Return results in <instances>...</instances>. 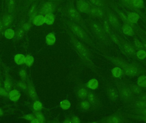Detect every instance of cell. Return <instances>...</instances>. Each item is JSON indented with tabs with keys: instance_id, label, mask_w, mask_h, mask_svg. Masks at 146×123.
Instances as JSON below:
<instances>
[{
	"instance_id": "53",
	"label": "cell",
	"mask_w": 146,
	"mask_h": 123,
	"mask_svg": "<svg viewBox=\"0 0 146 123\" xmlns=\"http://www.w3.org/2000/svg\"><path fill=\"white\" fill-rule=\"evenodd\" d=\"M140 113L143 116H146V109H142L140 111Z\"/></svg>"
},
{
	"instance_id": "43",
	"label": "cell",
	"mask_w": 146,
	"mask_h": 123,
	"mask_svg": "<svg viewBox=\"0 0 146 123\" xmlns=\"http://www.w3.org/2000/svg\"><path fill=\"white\" fill-rule=\"evenodd\" d=\"M8 92L7 90H6L5 89L2 88L0 87V95L4 96V97H6L8 95Z\"/></svg>"
},
{
	"instance_id": "1",
	"label": "cell",
	"mask_w": 146,
	"mask_h": 123,
	"mask_svg": "<svg viewBox=\"0 0 146 123\" xmlns=\"http://www.w3.org/2000/svg\"><path fill=\"white\" fill-rule=\"evenodd\" d=\"M71 38L72 42H73L74 46L78 51L79 52V53L83 56V57L85 58V59H88L89 57V53L84 45L82 44L81 42H80L75 37H72Z\"/></svg>"
},
{
	"instance_id": "39",
	"label": "cell",
	"mask_w": 146,
	"mask_h": 123,
	"mask_svg": "<svg viewBox=\"0 0 146 123\" xmlns=\"http://www.w3.org/2000/svg\"><path fill=\"white\" fill-rule=\"evenodd\" d=\"M81 106L82 108L85 109V110L88 109L90 107L89 103L87 101H83V102H82L81 104Z\"/></svg>"
},
{
	"instance_id": "6",
	"label": "cell",
	"mask_w": 146,
	"mask_h": 123,
	"mask_svg": "<svg viewBox=\"0 0 146 123\" xmlns=\"http://www.w3.org/2000/svg\"><path fill=\"white\" fill-rule=\"evenodd\" d=\"M89 13L94 17H102L104 15V12L102 9L96 6L91 7Z\"/></svg>"
},
{
	"instance_id": "42",
	"label": "cell",
	"mask_w": 146,
	"mask_h": 123,
	"mask_svg": "<svg viewBox=\"0 0 146 123\" xmlns=\"http://www.w3.org/2000/svg\"><path fill=\"white\" fill-rule=\"evenodd\" d=\"M139 87L137 86H133V87H132V89L134 93H136V94H138V93H139L140 92H141V91H142L141 88H140Z\"/></svg>"
},
{
	"instance_id": "38",
	"label": "cell",
	"mask_w": 146,
	"mask_h": 123,
	"mask_svg": "<svg viewBox=\"0 0 146 123\" xmlns=\"http://www.w3.org/2000/svg\"><path fill=\"white\" fill-rule=\"evenodd\" d=\"M90 1L91 4L97 7H100L103 5L100 0H90Z\"/></svg>"
},
{
	"instance_id": "57",
	"label": "cell",
	"mask_w": 146,
	"mask_h": 123,
	"mask_svg": "<svg viewBox=\"0 0 146 123\" xmlns=\"http://www.w3.org/2000/svg\"><path fill=\"white\" fill-rule=\"evenodd\" d=\"M3 25H4L3 24L1 23V22H0V31H1V29H2V28H3Z\"/></svg>"
},
{
	"instance_id": "46",
	"label": "cell",
	"mask_w": 146,
	"mask_h": 123,
	"mask_svg": "<svg viewBox=\"0 0 146 123\" xmlns=\"http://www.w3.org/2000/svg\"><path fill=\"white\" fill-rule=\"evenodd\" d=\"M19 75L22 80H24L26 78V76H27L26 71L24 70H21L19 72Z\"/></svg>"
},
{
	"instance_id": "58",
	"label": "cell",
	"mask_w": 146,
	"mask_h": 123,
	"mask_svg": "<svg viewBox=\"0 0 146 123\" xmlns=\"http://www.w3.org/2000/svg\"><path fill=\"white\" fill-rule=\"evenodd\" d=\"M4 114V112H3V111H2V109H0V116H2Z\"/></svg>"
},
{
	"instance_id": "52",
	"label": "cell",
	"mask_w": 146,
	"mask_h": 123,
	"mask_svg": "<svg viewBox=\"0 0 146 123\" xmlns=\"http://www.w3.org/2000/svg\"><path fill=\"white\" fill-rule=\"evenodd\" d=\"M140 99L141 100H144V101H146V93L143 94L140 96Z\"/></svg>"
},
{
	"instance_id": "49",
	"label": "cell",
	"mask_w": 146,
	"mask_h": 123,
	"mask_svg": "<svg viewBox=\"0 0 146 123\" xmlns=\"http://www.w3.org/2000/svg\"><path fill=\"white\" fill-rule=\"evenodd\" d=\"M71 121L72 123H79L80 122V119L76 116H74L71 118Z\"/></svg>"
},
{
	"instance_id": "23",
	"label": "cell",
	"mask_w": 146,
	"mask_h": 123,
	"mask_svg": "<svg viewBox=\"0 0 146 123\" xmlns=\"http://www.w3.org/2000/svg\"><path fill=\"white\" fill-rule=\"evenodd\" d=\"M28 93L30 97H31L33 99H35L37 97V94L35 89L31 86H30L28 87Z\"/></svg>"
},
{
	"instance_id": "24",
	"label": "cell",
	"mask_w": 146,
	"mask_h": 123,
	"mask_svg": "<svg viewBox=\"0 0 146 123\" xmlns=\"http://www.w3.org/2000/svg\"><path fill=\"white\" fill-rule=\"evenodd\" d=\"M111 72L113 75L115 77H120V76L122 75L123 73L121 69L118 67H116L113 68L111 70Z\"/></svg>"
},
{
	"instance_id": "25",
	"label": "cell",
	"mask_w": 146,
	"mask_h": 123,
	"mask_svg": "<svg viewBox=\"0 0 146 123\" xmlns=\"http://www.w3.org/2000/svg\"><path fill=\"white\" fill-rule=\"evenodd\" d=\"M60 105L62 109L64 110H67L70 107L71 104L70 102L68 100H65L61 102Z\"/></svg>"
},
{
	"instance_id": "34",
	"label": "cell",
	"mask_w": 146,
	"mask_h": 123,
	"mask_svg": "<svg viewBox=\"0 0 146 123\" xmlns=\"http://www.w3.org/2000/svg\"><path fill=\"white\" fill-rule=\"evenodd\" d=\"M33 107L35 111H39L42 108V105L40 102L36 101L33 104Z\"/></svg>"
},
{
	"instance_id": "16",
	"label": "cell",
	"mask_w": 146,
	"mask_h": 123,
	"mask_svg": "<svg viewBox=\"0 0 146 123\" xmlns=\"http://www.w3.org/2000/svg\"><path fill=\"white\" fill-rule=\"evenodd\" d=\"M92 28L96 34L100 36H103L104 32L102 30V28L98 24H92Z\"/></svg>"
},
{
	"instance_id": "48",
	"label": "cell",
	"mask_w": 146,
	"mask_h": 123,
	"mask_svg": "<svg viewBox=\"0 0 146 123\" xmlns=\"http://www.w3.org/2000/svg\"><path fill=\"white\" fill-rule=\"evenodd\" d=\"M104 29L105 30V31L107 33H109L110 32V28L109 25L107 22H105L104 25Z\"/></svg>"
},
{
	"instance_id": "28",
	"label": "cell",
	"mask_w": 146,
	"mask_h": 123,
	"mask_svg": "<svg viewBox=\"0 0 146 123\" xmlns=\"http://www.w3.org/2000/svg\"><path fill=\"white\" fill-rule=\"evenodd\" d=\"M35 118L38 120L39 123H42L44 121V116L42 112L39 111H36L34 112Z\"/></svg>"
},
{
	"instance_id": "45",
	"label": "cell",
	"mask_w": 146,
	"mask_h": 123,
	"mask_svg": "<svg viewBox=\"0 0 146 123\" xmlns=\"http://www.w3.org/2000/svg\"><path fill=\"white\" fill-rule=\"evenodd\" d=\"M23 118H24L25 119L27 120H28V121H32L33 120L35 117V116H33L32 115L29 114V115H27L24 116Z\"/></svg>"
},
{
	"instance_id": "18",
	"label": "cell",
	"mask_w": 146,
	"mask_h": 123,
	"mask_svg": "<svg viewBox=\"0 0 146 123\" xmlns=\"http://www.w3.org/2000/svg\"><path fill=\"white\" fill-rule=\"evenodd\" d=\"M138 84L139 87H146V76L141 75L138 79Z\"/></svg>"
},
{
	"instance_id": "21",
	"label": "cell",
	"mask_w": 146,
	"mask_h": 123,
	"mask_svg": "<svg viewBox=\"0 0 146 123\" xmlns=\"http://www.w3.org/2000/svg\"><path fill=\"white\" fill-rule=\"evenodd\" d=\"M13 17L11 15H8L5 17L3 20V24L5 27H8L11 24L13 21Z\"/></svg>"
},
{
	"instance_id": "60",
	"label": "cell",
	"mask_w": 146,
	"mask_h": 123,
	"mask_svg": "<svg viewBox=\"0 0 146 123\" xmlns=\"http://www.w3.org/2000/svg\"><path fill=\"white\" fill-rule=\"evenodd\" d=\"M64 123H70L71 122V121H66L64 122Z\"/></svg>"
},
{
	"instance_id": "56",
	"label": "cell",
	"mask_w": 146,
	"mask_h": 123,
	"mask_svg": "<svg viewBox=\"0 0 146 123\" xmlns=\"http://www.w3.org/2000/svg\"><path fill=\"white\" fill-rule=\"evenodd\" d=\"M123 1H124L125 2H127L128 3H132V0H123Z\"/></svg>"
},
{
	"instance_id": "35",
	"label": "cell",
	"mask_w": 146,
	"mask_h": 123,
	"mask_svg": "<svg viewBox=\"0 0 146 123\" xmlns=\"http://www.w3.org/2000/svg\"><path fill=\"white\" fill-rule=\"evenodd\" d=\"M120 119L119 118L115 117V116H112L109 117L108 119L107 122L109 123H117L120 122Z\"/></svg>"
},
{
	"instance_id": "62",
	"label": "cell",
	"mask_w": 146,
	"mask_h": 123,
	"mask_svg": "<svg viewBox=\"0 0 146 123\" xmlns=\"http://www.w3.org/2000/svg\"><path fill=\"white\" fill-rule=\"evenodd\" d=\"M144 47H145L146 48V43H145V44H144Z\"/></svg>"
},
{
	"instance_id": "59",
	"label": "cell",
	"mask_w": 146,
	"mask_h": 123,
	"mask_svg": "<svg viewBox=\"0 0 146 123\" xmlns=\"http://www.w3.org/2000/svg\"><path fill=\"white\" fill-rule=\"evenodd\" d=\"M141 118H142V120L143 121H145V122H146V116L143 117H142Z\"/></svg>"
},
{
	"instance_id": "9",
	"label": "cell",
	"mask_w": 146,
	"mask_h": 123,
	"mask_svg": "<svg viewBox=\"0 0 146 123\" xmlns=\"http://www.w3.org/2000/svg\"><path fill=\"white\" fill-rule=\"evenodd\" d=\"M124 73L127 76H133L137 73V68L132 66H125L124 67Z\"/></svg>"
},
{
	"instance_id": "15",
	"label": "cell",
	"mask_w": 146,
	"mask_h": 123,
	"mask_svg": "<svg viewBox=\"0 0 146 123\" xmlns=\"http://www.w3.org/2000/svg\"><path fill=\"white\" fill-rule=\"evenodd\" d=\"M98 81L96 79H92L89 81L87 86L89 88L94 90L98 87Z\"/></svg>"
},
{
	"instance_id": "51",
	"label": "cell",
	"mask_w": 146,
	"mask_h": 123,
	"mask_svg": "<svg viewBox=\"0 0 146 123\" xmlns=\"http://www.w3.org/2000/svg\"><path fill=\"white\" fill-rule=\"evenodd\" d=\"M24 31L22 30H19V31L17 32V35L19 37V38H21L24 35Z\"/></svg>"
},
{
	"instance_id": "8",
	"label": "cell",
	"mask_w": 146,
	"mask_h": 123,
	"mask_svg": "<svg viewBox=\"0 0 146 123\" xmlns=\"http://www.w3.org/2000/svg\"><path fill=\"white\" fill-rule=\"evenodd\" d=\"M8 96L11 101H15L19 99L21 97V94L19 91L16 89H14L9 92Z\"/></svg>"
},
{
	"instance_id": "40",
	"label": "cell",
	"mask_w": 146,
	"mask_h": 123,
	"mask_svg": "<svg viewBox=\"0 0 146 123\" xmlns=\"http://www.w3.org/2000/svg\"><path fill=\"white\" fill-rule=\"evenodd\" d=\"M31 28V24L29 23H26L22 25V28L25 31L29 30Z\"/></svg>"
},
{
	"instance_id": "29",
	"label": "cell",
	"mask_w": 146,
	"mask_h": 123,
	"mask_svg": "<svg viewBox=\"0 0 146 123\" xmlns=\"http://www.w3.org/2000/svg\"><path fill=\"white\" fill-rule=\"evenodd\" d=\"M124 48L125 51L130 54H132L134 53V50L133 49V48H132V47L130 46L128 44H124Z\"/></svg>"
},
{
	"instance_id": "11",
	"label": "cell",
	"mask_w": 146,
	"mask_h": 123,
	"mask_svg": "<svg viewBox=\"0 0 146 123\" xmlns=\"http://www.w3.org/2000/svg\"><path fill=\"white\" fill-rule=\"evenodd\" d=\"M44 22L48 25H52L54 24L55 19V16L52 13H48L45 15Z\"/></svg>"
},
{
	"instance_id": "7",
	"label": "cell",
	"mask_w": 146,
	"mask_h": 123,
	"mask_svg": "<svg viewBox=\"0 0 146 123\" xmlns=\"http://www.w3.org/2000/svg\"><path fill=\"white\" fill-rule=\"evenodd\" d=\"M127 17L129 24L136 23L140 18L139 15L136 13L134 12H131L128 13Z\"/></svg>"
},
{
	"instance_id": "22",
	"label": "cell",
	"mask_w": 146,
	"mask_h": 123,
	"mask_svg": "<svg viewBox=\"0 0 146 123\" xmlns=\"http://www.w3.org/2000/svg\"><path fill=\"white\" fill-rule=\"evenodd\" d=\"M36 8L35 4H34L30 8L29 11V15L30 18L33 20V18L36 16Z\"/></svg>"
},
{
	"instance_id": "5",
	"label": "cell",
	"mask_w": 146,
	"mask_h": 123,
	"mask_svg": "<svg viewBox=\"0 0 146 123\" xmlns=\"http://www.w3.org/2000/svg\"><path fill=\"white\" fill-rule=\"evenodd\" d=\"M76 7L78 11L86 13H89L91 8L90 5L84 0H78Z\"/></svg>"
},
{
	"instance_id": "14",
	"label": "cell",
	"mask_w": 146,
	"mask_h": 123,
	"mask_svg": "<svg viewBox=\"0 0 146 123\" xmlns=\"http://www.w3.org/2000/svg\"><path fill=\"white\" fill-rule=\"evenodd\" d=\"M25 57L24 55L22 54H18L15 56L14 60L17 64L19 65L23 64L24 63Z\"/></svg>"
},
{
	"instance_id": "12",
	"label": "cell",
	"mask_w": 146,
	"mask_h": 123,
	"mask_svg": "<svg viewBox=\"0 0 146 123\" xmlns=\"http://www.w3.org/2000/svg\"><path fill=\"white\" fill-rule=\"evenodd\" d=\"M56 38L55 36L53 33L48 34L46 37V41L47 44L49 45H52L55 43Z\"/></svg>"
},
{
	"instance_id": "44",
	"label": "cell",
	"mask_w": 146,
	"mask_h": 123,
	"mask_svg": "<svg viewBox=\"0 0 146 123\" xmlns=\"http://www.w3.org/2000/svg\"><path fill=\"white\" fill-rule=\"evenodd\" d=\"M135 46L139 49H142L144 48L143 44L139 40H137V39L135 40Z\"/></svg>"
},
{
	"instance_id": "50",
	"label": "cell",
	"mask_w": 146,
	"mask_h": 123,
	"mask_svg": "<svg viewBox=\"0 0 146 123\" xmlns=\"http://www.w3.org/2000/svg\"><path fill=\"white\" fill-rule=\"evenodd\" d=\"M130 92L127 89H124L122 92V94L124 97H127L130 95Z\"/></svg>"
},
{
	"instance_id": "10",
	"label": "cell",
	"mask_w": 146,
	"mask_h": 123,
	"mask_svg": "<svg viewBox=\"0 0 146 123\" xmlns=\"http://www.w3.org/2000/svg\"><path fill=\"white\" fill-rule=\"evenodd\" d=\"M33 22L34 24L36 26H41L45 23L44 15H36L33 18Z\"/></svg>"
},
{
	"instance_id": "63",
	"label": "cell",
	"mask_w": 146,
	"mask_h": 123,
	"mask_svg": "<svg viewBox=\"0 0 146 123\" xmlns=\"http://www.w3.org/2000/svg\"><path fill=\"white\" fill-rule=\"evenodd\" d=\"M32 1H36V0H31Z\"/></svg>"
},
{
	"instance_id": "33",
	"label": "cell",
	"mask_w": 146,
	"mask_h": 123,
	"mask_svg": "<svg viewBox=\"0 0 146 123\" xmlns=\"http://www.w3.org/2000/svg\"><path fill=\"white\" fill-rule=\"evenodd\" d=\"M88 100L91 104H95L96 103L97 100L95 96L92 94H89L88 95Z\"/></svg>"
},
{
	"instance_id": "27",
	"label": "cell",
	"mask_w": 146,
	"mask_h": 123,
	"mask_svg": "<svg viewBox=\"0 0 146 123\" xmlns=\"http://www.w3.org/2000/svg\"><path fill=\"white\" fill-rule=\"evenodd\" d=\"M78 95L82 99H85L88 96V92L87 90L84 88L80 89L78 91Z\"/></svg>"
},
{
	"instance_id": "61",
	"label": "cell",
	"mask_w": 146,
	"mask_h": 123,
	"mask_svg": "<svg viewBox=\"0 0 146 123\" xmlns=\"http://www.w3.org/2000/svg\"><path fill=\"white\" fill-rule=\"evenodd\" d=\"M50 1H58V0H49Z\"/></svg>"
},
{
	"instance_id": "13",
	"label": "cell",
	"mask_w": 146,
	"mask_h": 123,
	"mask_svg": "<svg viewBox=\"0 0 146 123\" xmlns=\"http://www.w3.org/2000/svg\"><path fill=\"white\" fill-rule=\"evenodd\" d=\"M123 32L126 35L132 36L134 34L133 29L128 24H124L122 27Z\"/></svg>"
},
{
	"instance_id": "55",
	"label": "cell",
	"mask_w": 146,
	"mask_h": 123,
	"mask_svg": "<svg viewBox=\"0 0 146 123\" xmlns=\"http://www.w3.org/2000/svg\"><path fill=\"white\" fill-rule=\"evenodd\" d=\"M31 122L32 123H39L38 120L36 118H35L33 120H32V121H31Z\"/></svg>"
},
{
	"instance_id": "37",
	"label": "cell",
	"mask_w": 146,
	"mask_h": 123,
	"mask_svg": "<svg viewBox=\"0 0 146 123\" xmlns=\"http://www.w3.org/2000/svg\"><path fill=\"white\" fill-rule=\"evenodd\" d=\"M119 15L120 16V18H121L123 22H124L125 24H129V22L128 20L127 17L126 16V15L124 14V13L122 12H119Z\"/></svg>"
},
{
	"instance_id": "41",
	"label": "cell",
	"mask_w": 146,
	"mask_h": 123,
	"mask_svg": "<svg viewBox=\"0 0 146 123\" xmlns=\"http://www.w3.org/2000/svg\"><path fill=\"white\" fill-rule=\"evenodd\" d=\"M109 95L110 97L112 99H115L117 97V94L116 92L114 89H111L109 92Z\"/></svg>"
},
{
	"instance_id": "32",
	"label": "cell",
	"mask_w": 146,
	"mask_h": 123,
	"mask_svg": "<svg viewBox=\"0 0 146 123\" xmlns=\"http://www.w3.org/2000/svg\"><path fill=\"white\" fill-rule=\"evenodd\" d=\"M135 105L136 107L139 108H146V101L141 100L137 101V102H136Z\"/></svg>"
},
{
	"instance_id": "64",
	"label": "cell",
	"mask_w": 146,
	"mask_h": 123,
	"mask_svg": "<svg viewBox=\"0 0 146 123\" xmlns=\"http://www.w3.org/2000/svg\"></svg>"
},
{
	"instance_id": "31",
	"label": "cell",
	"mask_w": 146,
	"mask_h": 123,
	"mask_svg": "<svg viewBox=\"0 0 146 123\" xmlns=\"http://www.w3.org/2000/svg\"><path fill=\"white\" fill-rule=\"evenodd\" d=\"M14 7H15L14 0H9L8 6V10L9 13H12L13 12Z\"/></svg>"
},
{
	"instance_id": "47",
	"label": "cell",
	"mask_w": 146,
	"mask_h": 123,
	"mask_svg": "<svg viewBox=\"0 0 146 123\" xmlns=\"http://www.w3.org/2000/svg\"><path fill=\"white\" fill-rule=\"evenodd\" d=\"M111 38L112 39V40H113L114 42H115V43H116L117 44H120V41L118 38V37H117L116 36H115L112 35L111 36Z\"/></svg>"
},
{
	"instance_id": "17",
	"label": "cell",
	"mask_w": 146,
	"mask_h": 123,
	"mask_svg": "<svg viewBox=\"0 0 146 123\" xmlns=\"http://www.w3.org/2000/svg\"><path fill=\"white\" fill-rule=\"evenodd\" d=\"M108 19L109 23L114 27H118V26L119 22L118 19L114 15L110 14L108 16Z\"/></svg>"
},
{
	"instance_id": "19",
	"label": "cell",
	"mask_w": 146,
	"mask_h": 123,
	"mask_svg": "<svg viewBox=\"0 0 146 123\" xmlns=\"http://www.w3.org/2000/svg\"><path fill=\"white\" fill-rule=\"evenodd\" d=\"M4 36L7 39H12L15 36V32L13 29H8L4 32Z\"/></svg>"
},
{
	"instance_id": "2",
	"label": "cell",
	"mask_w": 146,
	"mask_h": 123,
	"mask_svg": "<svg viewBox=\"0 0 146 123\" xmlns=\"http://www.w3.org/2000/svg\"><path fill=\"white\" fill-rule=\"evenodd\" d=\"M69 27L72 31L74 32V33L78 37L83 40H88L89 37L87 34L83 29H82L80 26L78 25L77 24L73 23H70L69 25Z\"/></svg>"
},
{
	"instance_id": "26",
	"label": "cell",
	"mask_w": 146,
	"mask_h": 123,
	"mask_svg": "<svg viewBox=\"0 0 146 123\" xmlns=\"http://www.w3.org/2000/svg\"><path fill=\"white\" fill-rule=\"evenodd\" d=\"M132 4L138 8H142L144 7V2L143 0H132Z\"/></svg>"
},
{
	"instance_id": "30",
	"label": "cell",
	"mask_w": 146,
	"mask_h": 123,
	"mask_svg": "<svg viewBox=\"0 0 146 123\" xmlns=\"http://www.w3.org/2000/svg\"><path fill=\"white\" fill-rule=\"evenodd\" d=\"M137 55L139 59H144L146 57V52L144 50L140 49L137 51Z\"/></svg>"
},
{
	"instance_id": "54",
	"label": "cell",
	"mask_w": 146,
	"mask_h": 123,
	"mask_svg": "<svg viewBox=\"0 0 146 123\" xmlns=\"http://www.w3.org/2000/svg\"><path fill=\"white\" fill-rule=\"evenodd\" d=\"M20 87H21L23 89H25L27 88V85L24 83H21L20 84Z\"/></svg>"
},
{
	"instance_id": "20",
	"label": "cell",
	"mask_w": 146,
	"mask_h": 123,
	"mask_svg": "<svg viewBox=\"0 0 146 123\" xmlns=\"http://www.w3.org/2000/svg\"><path fill=\"white\" fill-rule=\"evenodd\" d=\"M34 62V58L33 56L30 55H27L25 57L24 63H25L27 66L30 67L33 64Z\"/></svg>"
},
{
	"instance_id": "3",
	"label": "cell",
	"mask_w": 146,
	"mask_h": 123,
	"mask_svg": "<svg viewBox=\"0 0 146 123\" xmlns=\"http://www.w3.org/2000/svg\"><path fill=\"white\" fill-rule=\"evenodd\" d=\"M67 13L69 16L75 22L80 23H82L83 22L80 13L78 11L77 9H75L73 6H70L67 9Z\"/></svg>"
},
{
	"instance_id": "4",
	"label": "cell",
	"mask_w": 146,
	"mask_h": 123,
	"mask_svg": "<svg viewBox=\"0 0 146 123\" xmlns=\"http://www.w3.org/2000/svg\"><path fill=\"white\" fill-rule=\"evenodd\" d=\"M55 9V6L51 1L45 2L41 6L39 13L40 15H45L48 13H52Z\"/></svg>"
},
{
	"instance_id": "36",
	"label": "cell",
	"mask_w": 146,
	"mask_h": 123,
	"mask_svg": "<svg viewBox=\"0 0 146 123\" xmlns=\"http://www.w3.org/2000/svg\"><path fill=\"white\" fill-rule=\"evenodd\" d=\"M4 88L6 90H7L8 92L9 91L10 89H11L12 87V83L10 80L9 79H7L5 81H4Z\"/></svg>"
}]
</instances>
